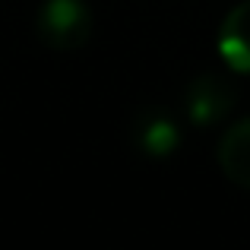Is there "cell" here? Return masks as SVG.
I'll return each mask as SVG.
<instances>
[{
  "instance_id": "1",
  "label": "cell",
  "mask_w": 250,
  "mask_h": 250,
  "mask_svg": "<svg viewBox=\"0 0 250 250\" xmlns=\"http://www.w3.org/2000/svg\"><path fill=\"white\" fill-rule=\"evenodd\" d=\"M35 32L48 48L76 51L92 35V10L85 0H44L35 16Z\"/></svg>"
},
{
  "instance_id": "2",
  "label": "cell",
  "mask_w": 250,
  "mask_h": 250,
  "mask_svg": "<svg viewBox=\"0 0 250 250\" xmlns=\"http://www.w3.org/2000/svg\"><path fill=\"white\" fill-rule=\"evenodd\" d=\"M234 104H238V89L222 73H200L196 80H190L184 92L187 121L196 127H212V124L225 121Z\"/></svg>"
},
{
  "instance_id": "3",
  "label": "cell",
  "mask_w": 250,
  "mask_h": 250,
  "mask_svg": "<svg viewBox=\"0 0 250 250\" xmlns=\"http://www.w3.org/2000/svg\"><path fill=\"white\" fill-rule=\"evenodd\" d=\"M133 146L149 159H168L181 146V127L165 108H146L133 121Z\"/></svg>"
},
{
  "instance_id": "4",
  "label": "cell",
  "mask_w": 250,
  "mask_h": 250,
  "mask_svg": "<svg viewBox=\"0 0 250 250\" xmlns=\"http://www.w3.org/2000/svg\"><path fill=\"white\" fill-rule=\"evenodd\" d=\"M219 54L234 73H250V0L228 10L219 25Z\"/></svg>"
},
{
  "instance_id": "5",
  "label": "cell",
  "mask_w": 250,
  "mask_h": 250,
  "mask_svg": "<svg viewBox=\"0 0 250 250\" xmlns=\"http://www.w3.org/2000/svg\"><path fill=\"white\" fill-rule=\"evenodd\" d=\"M219 168L231 184L250 190V117L231 124L219 140Z\"/></svg>"
}]
</instances>
